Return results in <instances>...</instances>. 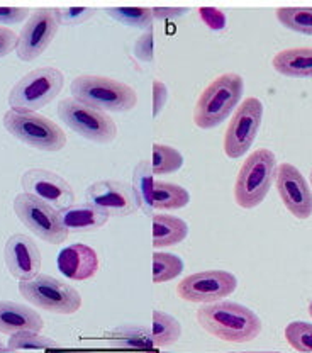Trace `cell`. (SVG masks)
<instances>
[{
  "label": "cell",
  "mask_w": 312,
  "mask_h": 353,
  "mask_svg": "<svg viewBox=\"0 0 312 353\" xmlns=\"http://www.w3.org/2000/svg\"><path fill=\"white\" fill-rule=\"evenodd\" d=\"M197 323L211 336L227 343H246L262 333V319L255 311L231 301L204 304L197 311Z\"/></svg>",
  "instance_id": "cell-1"
},
{
  "label": "cell",
  "mask_w": 312,
  "mask_h": 353,
  "mask_svg": "<svg viewBox=\"0 0 312 353\" xmlns=\"http://www.w3.org/2000/svg\"><path fill=\"white\" fill-rule=\"evenodd\" d=\"M75 101L102 112H129L138 104L134 88L116 79L101 75H80L70 85Z\"/></svg>",
  "instance_id": "cell-2"
},
{
  "label": "cell",
  "mask_w": 312,
  "mask_h": 353,
  "mask_svg": "<svg viewBox=\"0 0 312 353\" xmlns=\"http://www.w3.org/2000/svg\"><path fill=\"white\" fill-rule=\"evenodd\" d=\"M243 90L245 80L241 75L238 73L219 75L200 94L194 109V123L200 130L218 128L238 108Z\"/></svg>",
  "instance_id": "cell-3"
},
{
  "label": "cell",
  "mask_w": 312,
  "mask_h": 353,
  "mask_svg": "<svg viewBox=\"0 0 312 353\" xmlns=\"http://www.w3.org/2000/svg\"><path fill=\"white\" fill-rule=\"evenodd\" d=\"M2 124L14 138L39 152H60L67 146L63 130L34 110L9 109L3 114Z\"/></svg>",
  "instance_id": "cell-4"
},
{
  "label": "cell",
  "mask_w": 312,
  "mask_h": 353,
  "mask_svg": "<svg viewBox=\"0 0 312 353\" xmlns=\"http://www.w3.org/2000/svg\"><path fill=\"white\" fill-rule=\"evenodd\" d=\"M277 174V157L271 150L262 148L249 154L238 172L234 183V201L240 208H258L271 189Z\"/></svg>",
  "instance_id": "cell-5"
},
{
  "label": "cell",
  "mask_w": 312,
  "mask_h": 353,
  "mask_svg": "<svg viewBox=\"0 0 312 353\" xmlns=\"http://www.w3.org/2000/svg\"><path fill=\"white\" fill-rule=\"evenodd\" d=\"M65 77L61 70L54 66H39L25 73L23 79L12 87L7 102L10 109L34 110L38 112L53 102L63 88Z\"/></svg>",
  "instance_id": "cell-6"
},
{
  "label": "cell",
  "mask_w": 312,
  "mask_h": 353,
  "mask_svg": "<svg viewBox=\"0 0 312 353\" xmlns=\"http://www.w3.org/2000/svg\"><path fill=\"white\" fill-rule=\"evenodd\" d=\"M19 292L29 304L53 314H75L82 307L79 290L51 275L39 274L32 281L19 282Z\"/></svg>",
  "instance_id": "cell-7"
},
{
  "label": "cell",
  "mask_w": 312,
  "mask_h": 353,
  "mask_svg": "<svg viewBox=\"0 0 312 353\" xmlns=\"http://www.w3.org/2000/svg\"><path fill=\"white\" fill-rule=\"evenodd\" d=\"M58 116L70 130L89 141L107 145L117 138V126L109 114L92 109L73 97H67L60 102Z\"/></svg>",
  "instance_id": "cell-8"
},
{
  "label": "cell",
  "mask_w": 312,
  "mask_h": 353,
  "mask_svg": "<svg viewBox=\"0 0 312 353\" xmlns=\"http://www.w3.org/2000/svg\"><path fill=\"white\" fill-rule=\"evenodd\" d=\"M14 212L29 231L50 245H61L68 238V231L58 219V211L39 199L19 194L14 199Z\"/></svg>",
  "instance_id": "cell-9"
},
{
  "label": "cell",
  "mask_w": 312,
  "mask_h": 353,
  "mask_svg": "<svg viewBox=\"0 0 312 353\" xmlns=\"http://www.w3.org/2000/svg\"><path fill=\"white\" fill-rule=\"evenodd\" d=\"M263 104L260 99L248 97L238 105L224 136V152L229 158H240L249 152L263 121Z\"/></svg>",
  "instance_id": "cell-10"
},
{
  "label": "cell",
  "mask_w": 312,
  "mask_h": 353,
  "mask_svg": "<svg viewBox=\"0 0 312 353\" xmlns=\"http://www.w3.org/2000/svg\"><path fill=\"white\" fill-rule=\"evenodd\" d=\"M236 275L226 270H204L189 275L177 285L180 299L187 303L212 304L236 290Z\"/></svg>",
  "instance_id": "cell-11"
},
{
  "label": "cell",
  "mask_w": 312,
  "mask_h": 353,
  "mask_svg": "<svg viewBox=\"0 0 312 353\" xmlns=\"http://www.w3.org/2000/svg\"><path fill=\"white\" fill-rule=\"evenodd\" d=\"M58 22L53 9H38L29 16L23 31L17 36L16 53L21 61H34L53 43L58 32Z\"/></svg>",
  "instance_id": "cell-12"
},
{
  "label": "cell",
  "mask_w": 312,
  "mask_h": 353,
  "mask_svg": "<svg viewBox=\"0 0 312 353\" xmlns=\"http://www.w3.org/2000/svg\"><path fill=\"white\" fill-rule=\"evenodd\" d=\"M21 185L25 194L51 205L54 211H61L75 204V192L72 185L61 175L45 168H31L25 172L21 176Z\"/></svg>",
  "instance_id": "cell-13"
},
{
  "label": "cell",
  "mask_w": 312,
  "mask_h": 353,
  "mask_svg": "<svg viewBox=\"0 0 312 353\" xmlns=\"http://www.w3.org/2000/svg\"><path fill=\"white\" fill-rule=\"evenodd\" d=\"M278 196L287 211L297 219H309L312 216V192L299 168L292 163H280L275 174Z\"/></svg>",
  "instance_id": "cell-14"
},
{
  "label": "cell",
  "mask_w": 312,
  "mask_h": 353,
  "mask_svg": "<svg viewBox=\"0 0 312 353\" xmlns=\"http://www.w3.org/2000/svg\"><path fill=\"white\" fill-rule=\"evenodd\" d=\"M87 201L111 216H131L139 209L133 187L119 180H98L85 190Z\"/></svg>",
  "instance_id": "cell-15"
},
{
  "label": "cell",
  "mask_w": 312,
  "mask_h": 353,
  "mask_svg": "<svg viewBox=\"0 0 312 353\" xmlns=\"http://www.w3.org/2000/svg\"><path fill=\"white\" fill-rule=\"evenodd\" d=\"M7 270L19 282L32 281L41 274V252L25 234H12L3 246Z\"/></svg>",
  "instance_id": "cell-16"
},
{
  "label": "cell",
  "mask_w": 312,
  "mask_h": 353,
  "mask_svg": "<svg viewBox=\"0 0 312 353\" xmlns=\"http://www.w3.org/2000/svg\"><path fill=\"white\" fill-rule=\"evenodd\" d=\"M58 270L70 281H89L98 272V256L94 248L83 243H73L58 253Z\"/></svg>",
  "instance_id": "cell-17"
},
{
  "label": "cell",
  "mask_w": 312,
  "mask_h": 353,
  "mask_svg": "<svg viewBox=\"0 0 312 353\" xmlns=\"http://www.w3.org/2000/svg\"><path fill=\"white\" fill-rule=\"evenodd\" d=\"M111 214L92 202L72 204L58 211V219L68 233H92L107 224Z\"/></svg>",
  "instance_id": "cell-18"
},
{
  "label": "cell",
  "mask_w": 312,
  "mask_h": 353,
  "mask_svg": "<svg viewBox=\"0 0 312 353\" xmlns=\"http://www.w3.org/2000/svg\"><path fill=\"white\" fill-rule=\"evenodd\" d=\"M45 321L32 307L12 301H0V333L14 334L21 331L41 333Z\"/></svg>",
  "instance_id": "cell-19"
},
{
  "label": "cell",
  "mask_w": 312,
  "mask_h": 353,
  "mask_svg": "<svg viewBox=\"0 0 312 353\" xmlns=\"http://www.w3.org/2000/svg\"><path fill=\"white\" fill-rule=\"evenodd\" d=\"M271 66L280 75L292 79H312V48H289L278 51Z\"/></svg>",
  "instance_id": "cell-20"
},
{
  "label": "cell",
  "mask_w": 312,
  "mask_h": 353,
  "mask_svg": "<svg viewBox=\"0 0 312 353\" xmlns=\"http://www.w3.org/2000/svg\"><path fill=\"white\" fill-rule=\"evenodd\" d=\"M189 236V226L177 216L155 214L153 216V246L165 248L182 243Z\"/></svg>",
  "instance_id": "cell-21"
},
{
  "label": "cell",
  "mask_w": 312,
  "mask_h": 353,
  "mask_svg": "<svg viewBox=\"0 0 312 353\" xmlns=\"http://www.w3.org/2000/svg\"><path fill=\"white\" fill-rule=\"evenodd\" d=\"M189 202V190L183 189L182 185L163 182V180H155V187H153V209L177 211V209L187 208Z\"/></svg>",
  "instance_id": "cell-22"
},
{
  "label": "cell",
  "mask_w": 312,
  "mask_h": 353,
  "mask_svg": "<svg viewBox=\"0 0 312 353\" xmlns=\"http://www.w3.org/2000/svg\"><path fill=\"white\" fill-rule=\"evenodd\" d=\"M133 192L138 199L139 209L152 214L153 211V187H155V174L152 170V161L143 158L134 168L133 174Z\"/></svg>",
  "instance_id": "cell-23"
},
{
  "label": "cell",
  "mask_w": 312,
  "mask_h": 353,
  "mask_svg": "<svg viewBox=\"0 0 312 353\" xmlns=\"http://www.w3.org/2000/svg\"><path fill=\"white\" fill-rule=\"evenodd\" d=\"M109 341L117 348L126 350H148L153 347L152 333L145 326L123 325L107 334Z\"/></svg>",
  "instance_id": "cell-24"
},
{
  "label": "cell",
  "mask_w": 312,
  "mask_h": 353,
  "mask_svg": "<svg viewBox=\"0 0 312 353\" xmlns=\"http://www.w3.org/2000/svg\"><path fill=\"white\" fill-rule=\"evenodd\" d=\"M149 333H152L153 347L167 348L180 340V336H182V325L174 316L167 314V312L153 311Z\"/></svg>",
  "instance_id": "cell-25"
},
{
  "label": "cell",
  "mask_w": 312,
  "mask_h": 353,
  "mask_svg": "<svg viewBox=\"0 0 312 353\" xmlns=\"http://www.w3.org/2000/svg\"><path fill=\"white\" fill-rule=\"evenodd\" d=\"M105 12L119 24L126 28L143 29L148 31L153 29V12L149 7H107Z\"/></svg>",
  "instance_id": "cell-26"
},
{
  "label": "cell",
  "mask_w": 312,
  "mask_h": 353,
  "mask_svg": "<svg viewBox=\"0 0 312 353\" xmlns=\"http://www.w3.org/2000/svg\"><path fill=\"white\" fill-rule=\"evenodd\" d=\"M152 152V170L155 175L175 174L183 167V154L177 148L155 143Z\"/></svg>",
  "instance_id": "cell-27"
},
{
  "label": "cell",
  "mask_w": 312,
  "mask_h": 353,
  "mask_svg": "<svg viewBox=\"0 0 312 353\" xmlns=\"http://www.w3.org/2000/svg\"><path fill=\"white\" fill-rule=\"evenodd\" d=\"M277 19L290 31L312 36V7H282L277 10Z\"/></svg>",
  "instance_id": "cell-28"
},
{
  "label": "cell",
  "mask_w": 312,
  "mask_h": 353,
  "mask_svg": "<svg viewBox=\"0 0 312 353\" xmlns=\"http://www.w3.org/2000/svg\"><path fill=\"white\" fill-rule=\"evenodd\" d=\"M183 272V260L174 253H153V282L163 284L177 279Z\"/></svg>",
  "instance_id": "cell-29"
},
{
  "label": "cell",
  "mask_w": 312,
  "mask_h": 353,
  "mask_svg": "<svg viewBox=\"0 0 312 353\" xmlns=\"http://www.w3.org/2000/svg\"><path fill=\"white\" fill-rule=\"evenodd\" d=\"M10 352H25V350H53L60 347L53 338L43 336L34 331H21V333L10 334V340L7 343Z\"/></svg>",
  "instance_id": "cell-30"
},
{
  "label": "cell",
  "mask_w": 312,
  "mask_h": 353,
  "mask_svg": "<svg viewBox=\"0 0 312 353\" xmlns=\"http://www.w3.org/2000/svg\"><path fill=\"white\" fill-rule=\"evenodd\" d=\"M285 340L292 350L312 353V325L306 321H292L285 328Z\"/></svg>",
  "instance_id": "cell-31"
},
{
  "label": "cell",
  "mask_w": 312,
  "mask_h": 353,
  "mask_svg": "<svg viewBox=\"0 0 312 353\" xmlns=\"http://www.w3.org/2000/svg\"><path fill=\"white\" fill-rule=\"evenodd\" d=\"M97 9L94 7H53V16L58 26H76L92 19Z\"/></svg>",
  "instance_id": "cell-32"
},
{
  "label": "cell",
  "mask_w": 312,
  "mask_h": 353,
  "mask_svg": "<svg viewBox=\"0 0 312 353\" xmlns=\"http://www.w3.org/2000/svg\"><path fill=\"white\" fill-rule=\"evenodd\" d=\"M133 53L143 63L153 61V58H155V36H153V29H148V31H145L136 39Z\"/></svg>",
  "instance_id": "cell-33"
},
{
  "label": "cell",
  "mask_w": 312,
  "mask_h": 353,
  "mask_svg": "<svg viewBox=\"0 0 312 353\" xmlns=\"http://www.w3.org/2000/svg\"><path fill=\"white\" fill-rule=\"evenodd\" d=\"M199 14L202 22L209 29H212V31H222V29H226L227 19L219 9H214V7H200Z\"/></svg>",
  "instance_id": "cell-34"
},
{
  "label": "cell",
  "mask_w": 312,
  "mask_h": 353,
  "mask_svg": "<svg viewBox=\"0 0 312 353\" xmlns=\"http://www.w3.org/2000/svg\"><path fill=\"white\" fill-rule=\"evenodd\" d=\"M29 16H31V10L28 7H0V28L19 24Z\"/></svg>",
  "instance_id": "cell-35"
},
{
  "label": "cell",
  "mask_w": 312,
  "mask_h": 353,
  "mask_svg": "<svg viewBox=\"0 0 312 353\" xmlns=\"http://www.w3.org/2000/svg\"><path fill=\"white\" fill-rule=\"evenodd\" d=\"M168 102V88L161 80H153V117L160 116Z\"/></svg>",
  "instance_id": "cell-36"
},
{
  "label": "cell",
  "mask_w": 312,
  "mask_h": 353,
  "mask_svg": "<svg viewBox=\"0 0 312 353\" xmlns=\"http://www.w3.org/2000/svg\"><path fill=\"white\" fill-rule=\"evenodd\" d=\"M17 34L9 28H0V58L7 57L10 51L16 50Z\"/></svg>",
  "instance_id": "cell-37"
},
{
  "label": "cell",
  "mask_w": 312,
  "mask_h": 353,
  "mask_svg": "<svg viewBox=\"0 0 312 353\" xmlns=\"http://www.w3.org/2000/svg\"><path fill=\"white\" fill-rule=\"evenodd\" d=\"M152 12L155 19L174 21V19H178V17H182L183 14L187 12V9H182V7H153Z\"/></svg>",
  "instance_id": "cell-38"
},
{
  "label": "cell",
  "mask_w": 312,
  "mask_h": 353,
  "mask_svg": "<svg viewBox=\"0 0 312 353\" xmlns=\"http://www.w3.org/2000/svg\"><path fill=\"white\" fill-rule=\"evenodd\" d=\"M48 353H89L87 350H67V348H63L60 345V347L53 348V350H48Z\"/></svg>",
  "instance_id": "cell-39"
},
{
  "label": "cell",
  "mask_w": 312,
  "mask_h": 353,
  "mask_svg": "<svg viewBox=\"0 0 312 353\" xmlns=\"http://www.w3.org/2000/svg\"><path fill=\"white\" fill-rule=\"evenodd\" d=\"M9 352H10L9 347H7V345L0 340V353H9Z\"/></svg>",
  "instance_id": "cell-40"
},
{
  "label": "cell",
  "mask_w": 312,
  "mask_h": 353,
  "mask_svg": "<svg viewBox=\"0 0 312 353\" xmlns=\"http://www.w3.org/2000/svg\"><path fill=\"white\" fill-rule=\"evenodd\" d=\"M241 353H280V352H241Z\"/></svg>",
  "instance_id": "cell-41"
},
{
  "label": "cell",
  "mask_w": 312,
  "mask_h": 353,
  "mask_svg": "<svg viewBox=\"0 0 312 353\" xmlns=\"http://www.w3.org/2000/svg\"><path fill=\"white\" fill-rule=\"evenodd\" d=\"M309 314H311V318H312V301H311V304H309Z\"/></svg>",
  "instance_id": "cell-42"
},
{
  "label": "cell",
  "mask_w": 312,
  "mask_h": 353,
  "mask_svg": "<svg viewBox=\"0 0 312 353\" xmlns=\"http://www.w3.org/2000/svg\"><path fill=\"white\" fill-rule=\"evenodd\" d=\"M309 179H311V185H312V170H311V175H309Z\"/></svg>",
  "instance_id": "cell-43"
},
{
  "label": "cell",
  "mask_w": 312,
  "mask_h": 353,
  "mask_svg": "<svg viewBox=\"0 0 312 353\" xmlns=\"http://www.w3.org/2000/svg\"><path fill=\"white\" fill-rule=\"evenodd\" d=\"M9 353H19V352H9Z\"/></svg>",
  "instance_id": "cell-44"
}]
</instances>
